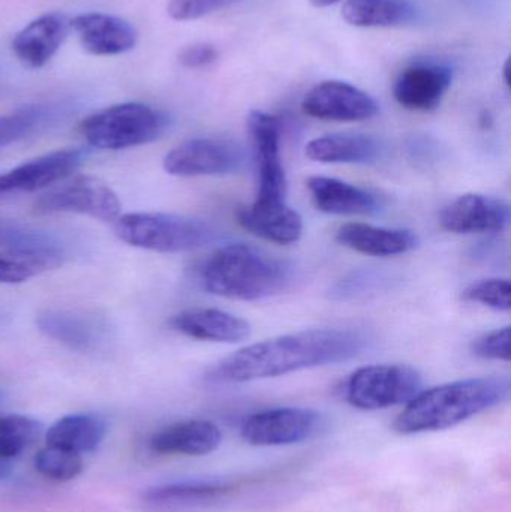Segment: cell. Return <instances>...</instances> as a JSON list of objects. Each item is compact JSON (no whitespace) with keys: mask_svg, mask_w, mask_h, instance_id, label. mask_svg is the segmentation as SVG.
Here are the masks:
<instances>
[{"mask_svg":"<svg viewBox=\"0 0 511 512\" xmlns=\"http://www.w3.org/2000/svg\"><path fill=\"white\" fill-rule=\"evenodd\" d=\"M422 375L405 364L360 367L345 382L344 397L360 411L407 405L422 391Z\"/></svg>","mask_w":511,"mask_h":512,"instance_id":"8992f818","label":"cell"},{"mask_svg":"<svg viewBox=\"0 0 511 512\" xmlns=\"http://www.w3.org/2000/svg\"><path fill=\"white\" fill-rule=\"evenodd\" d=\"M234 484L222 481H182L147 490L146 501L156 505L192 504L233 492Z\"/></svg>","mask_w":511,"mask_h":512,"instance_id":"4316f807","label":"cell"},{"mask_svg":"<svg viewBox=\"0 0 511 512\" xmlns=\"http://www.w3.org/2000/svg\"><path fill=\"white\" fill-rule=\"evenodd\" d=\"M417 9L411 0H347L342 17L356 27H395L411 23Z\"/></svg>","mask_w":511,"mask_h":512,"instance_id":"d4e9b609","label":"cell"},{"mask_svg":"<svg viewBox=\"0 0 511 512\" xmlns=\"http://www.w3.org/2000/svg\"><path fill=\"white\" fill-rule=\"evenodd\" d=\"M506 376L464 379L420 391L398 415L393 429L401 435L440 432L489 411L509 400Z\"/></svg>","mask_w":511,"mask_h":512,"instance_id":"7a4b0ae2","label":"cell"},{"mask_svg":"<svg viewBox=\"0 0 511 512\" xmlns=\"http://www.w3.org/2000/svg\"><path fill=\"white\" fill-rule=\"evenodd\" d=\"M471 351L483 360L507 361L511 358L510 327L498 328L477 337L471 343Z\"/></svg>","mask_w":511,"mask_h":512,"instance_id":"1f68e13d","label":"cell"},{"mask_svg":"<svg viewBox=\"0 0 511 512\" xmlns=\"http://www.w3.org/2000/svg\"><path fill=\"white\" fill-rule=\"evenodd\" d=\"M320 427L321 415L312 409H267L243 421L242 438L255 447H284L314 438Z\"/></svg>","mask_w":511,"mask_h":512,"instance_id":"30bf717a","label":"cell"},{"mask_svg":"<svg viewBox=\"0 0 511 512\" xmlns=\"http://www.w3.org/2000/svg\"><path fill=\"white\" fill-rule=\"evenodd\" d=\"M452 81L453 69L444 63H414L395 81L393 96L407 110L429 113L440 107Z\"/></svg>","mask_w":511,"mask_h":512,"instance_id":"9a60e30c","label":"cell"},{"mask_svg":"<svg viewBox=\"0 0 511 512\" xmlns=\"http://www.w3.org/2000/svg\"><path fill=\"white\" fill-rule=\"evenodd\" d=\"M381 152L380 141L365 134L324 135L306 146V156L321 164H371Z\"/></svg>","mask_w":511,"mask_h":512,"instance_id":"603a6c76","label":"cell"},{"mask_svg":"<svg viewBox=\"0 0 511 512\" xmlns=\"http://www.w3.org/2000/svg\"><path fill=\"white\" fill-rule=\"evenodd\" d=\"M3 318H5V316H3V312L0 310V324H2Z\"/></svg>","mask_w":511,"mask_h":512,"instance_id":"74e56055","label":"cell"},{"mask_svg":"<svg viewBox=\"0 0 511 512\" xmlns=\"http://www.w3.org/2000/svg\"><path fill=\"white\" fill-rule=\"evenodd\" d=\"M167 114L141 102H125L96 111L80 123L84 140L101 150H123L159 140L167 132Z\"/></svg>","mask_w":511,"mask_h":512,"instance_id":"5b68a950","label":"cell"},{"mask_svg":"<svg viewBox=\"0 0 511 512\" xmlns=\"http://www.w3.org/2000/svg\"><path fill=\"white\" fill-rule=\"evenodd\" d=\"M336 242L351 251L378 258L404 255L419 246V237L402 228L374 227L368 224H345L336 233Z\"/></svg>","mask_w":511,"mask_h":512,"instance_id":"ffe728a7","label":"cell"},{"mask_svg":"<svg viewBox=\"0 0 511 512\" xmlns=\"http://www.w3.org/2000/svg\"><path fill=\"white\" fill-rule=\"evenodd\" d=\"M63 248L0 249V283H21L59 267Z\"/></svg>","mask_w":511,"mask_h":512,"instance_id":"484cf974","label":"cell"},{"mask_svg":"<svg viewBox=\"0 0 511 512\" xmlns=\"http://www.w3.org/2000/svg\"><path fill=\"white\" fill-rule=\"evenodd\" d=\"M87 153L81 149H60L39 156L0 174V195L36 192L71 177L83 165Z\"/></svg>","mask_w":511,"mask_h":512,"instance_id":"4fadbf2b","label":"cell"},{"mask_svg":"<svg viewBox=\"0 0 511 512\" xmlns=\"http://www.w3.org/2000/svg\"><path fill=\"white\" fill-rule=\"evenodd\" d=\"M41 424L24 415H0V457L14 459L32 447L41 435Z\"/></svg>","mask_w":511,"mask_h":512,"instance_id":"f1b7e54d","label":"cell"},{"mask_svg":"<svg viewBox=\"0 0 511 512\" xmlns=\"http://www.w3.org/2000/svg\"><path fill=\"white\" fill-rule=\"evenodd\" d=\"M204 289L230 300L257 301L275 297L293 282V268L254 246L233 243L213 252L203 268Z\"/></svg>","mask_w":511,"mask_h":512,"instance_id":"3957f363","label":"cell"},{"mask_svg":"<svg viewBox=\"0 0 511 512\" xmlns=\"http://www.w3.org/2000/svg\"><path fill=\"white\" fill-rule=\"evenodd\" d=\"M312 5L317 6V8H326V6L335 5L339 0H309Z\"/></svg>","mask_w":511,"mask_h":512,"instance_id":"d590c367","label":"cell"},{"mask_svg":"<svg viewBox=\"0 0 511 512\" xmlns=\"http://www.w3.org/2000/svg\"><path fill=\"white\" fill-rule=\"evenodd\" d=\"M246 122L258 177L254 203L284 204L288 183L281 156V120L266 111L255 110L248 114Z\"/></svg>","mask_w":511,"mask_h":512,"instance_id":"ba28073f","label":"cell"},{"mask_svg":"<svg viewBox=\"0 0 511 512\" xmlns=\"http://www.w3.org/2000/svg\"><path fill=\"white\" fill-rule=\"evenodd\" d=\"M122 203L116 192L98 177L74 176L57 183L33 204L35 215L78 213L104 222H116Z\"/></svg>","mask_w":511,"mask_h":512,"instance_id":"52a82bcc","label":"cell"},{"mask_svg":"<svg viewBox=\"0 0 511 512\" xmlns=\"http://www.w3.org/2000/svg\"><path fill=\"white\" fill-rule=\"evenodd\" d=\"M218 48L209 42H194L180 50L177 60L183 68L200 69L212 65L218 60Z\"/></svg>","mask_w":511,"mask_h":512,"instance_id":"836d02e7","label":"cell"},{"mask_svg":"<svg viewBox=\"0 0 511 512\" xmlns=\"http://www.w3.org/2000/svg\"><path fill=\"white\" fill-rule=\"evenodd\" d=\"M368 337L354 328H312L245 346L206 373L210 384H245L344 363L362 354Z\"/></svg>","mask_w":511,"mask_h":512,"instance_id":"6da1fadb","label":"cell"},{"mask_svg":"<svg viewBox=\"0 0 511 512\" xmlns=\"http://www.w3.org/2000/svg\"><path fill=\"white\" fill-rule=\"evenodd\" d=\"M71 27L65 15L51 12L30 21L12 39V51L26 68L47 65L65 42Z\"/></svg>","mask_w":511,"mask_h":512,"instance_id":"e0dca14e","label":"cell"},{"mask_svg":"<svg viewBox=\"0 0 511 512\" xmlns=\"http://www.w3.org/2000/svg\"><path fill=\"white\" fill-rule=\"evenodd\" d=\"M511 221L510 206L501 198L465 194L441 212L440 225L453 234L503 233Z\"/></svg>","mask_w":511,"mask_h":512,"instance_id":"5bb4252c","label":"cell"},{"mask_svg":"<svg viewBox=\"0 0 511 512\" xmlns=\"http://www.w3.org/2000/svg\"><path fill=\"white\" fill-rule=\"evenodd\" d=\"M237 0H170L167 11L173 20L191 21L206 17Z\"/></svg>","mask_w":511,"mask_h":512,"instance_id":"d6a6232c","label":"cell"},{"mask_svg":"<svg viewBox=\"0 0 511 512\" xmlns=\"http://www.w3.org/2000/svg\"><path fill=\"white\" fill-rule=\"evenodd\" d=\"M509 69H510V60H507L506 65H504V83H506L507 87H510V80H509Z\"/></svg>","mask_w":511,"mask_h":512,"instance_id":"8d00e7d4","label":"cell"},{"mask_svg":"<svg viewBox=\"0 0 511 512\" xmlns=\"http://www.w3.org/2000/svg\"><path fill=\"white\" fill-rule=\"evenodd\" d=\"M114 233L126 245L161 254L197 251L215 237L206 222L170 213L120 215L114 222Z\"/></svg>","mask_w":511,"mask_h":512,"instance_id":"277c9868","label":"cell"},{"mask_svg":"<svg viewBox=\"0 0 511 512\" xmlns=\"http://www.w3.org/2000/svg\"><path fill=\"white\" fill-rule=\"evenodd\" d=\"M306 186L315 209L327 215H372L380 210L374 194L333 177H309Z\"/></svg>","mask_w":511,"mask_h":512,"instance_id":"44dd1931","label":"cell"},{"mask_svg":"<svg viewBox=\"0 0 511 512\" xmlns=\"http://www.w3.org/2000/svg\"><path fill=\"white\" fill-rule=\"evenodd\" d=\"M12 472V463L11 460L8 459H2L0 457V480H3V478L9 477Z\"/></svg>","mask_w":511,"mask_h":512,"instance_id":"e575fe53","label":"cell"},{"mask_svg":"<svg viewBox=\"0 0 511 512\" xmlns=\"http://www.w3.org/2000/svg\"><path fill=\"white\" fill-rule=\"evenodd\" d=\"M107 426L98 415L74 414L60 418L47 430V445L75 454L95 451L104 441Z\"/></svg>","mask_w":511,"mask_h":512,"instance_id":"cb8c5ba5","label":"cell"},{"mask_svg":"<svg viewBox=\"0 0 511 512\" xmlns=\"http://www.w3.org/2000/svg\"><path fill=\"white\" fill-rule=\"evenodd\" d=\"M36 471L48 480L65 481L74 480L83 471V459L80 454L63 448L47 447L42 448L35 457Z\"/></svg>","mask_w":511,"mask_h":512,"instance_id":"f546056e","label":"cell"},{"mask_svg":"<svg viewBox=\"0 0 511 512\" xmlns=\"http://www.w3.org/2000/svg\"><path fill=\"white\" fill-rule=\"evenodd\" d=\"M303 113L329 122H363L377 116V101L359 87L329 80L312 87L302 102Z\"/></svg>","mask_w":511,"mask_h":512,"instance_id":"7c38bea8","label":"cell"},{"mask_svg":"<svg viewBox=\"0 0 511 512\" xmlns=\"http://www.w3.org/2000/svg\"><path fill=\"white\" fill-rule=\"evenodd\" d=\"M222 433L212 421L188 420L171 424L150 439V448L158 454L207 456L218 450Z\"/></svg>","mask_w":511,"mask_h":512,"instance_id":"7402d4cb","label":"cell"},{"mask_svg":"<svg viewBox=\"0 0 511 512\" xmlns=\"http://www.w3.org/2000/svg\"><path fill=\"white\" fill-rule=\"evenodd\" d=\"M60 111L53 105H30L0 116V147L24 140L53 123Z\"/></svg>","mask_w":511,"mask_h":512,"instance_id":"83f0119b","label":"cell"},{"mask_svg":"<svg viewBox=\"0 0 511 512\" xmlns=\"http://www.w3.org/2000/svg\"><path fill=\"white\" fill-rule=\"evenodd\" d=\"M39 331L71 351H102L111 342V327L104 316L83 310H47L36 319Z\"/></svg>","mask_w":511,"mask_h":512,"instance_id":"8fae6325","label":"cell"},{"mask_svg":"<svg viewBox=\"0 0 511 512\" xmlns=\"http://www.w3.org/2000/svg\"><path fill=\"white\" fill-rule=\"evenodd\" d=\"M511 285L507 279H485L473 283L462 292V300L482 304L497 312L511 309Z\"/></svg>","mask_w":511,"mask_h":512,"instance_id":"4dcf8cb0","label":"cell"},{"mask_svg":"<svg viewBox=\"0 0 511 512\" xmlns=\"http://www.w3.org/2000/svg\"><path fill=\"white\" fill-rule=\"evenodd\" d=\"M242 147L218 138H192L164 158V170L176 177L225 176L245 165Z\"/></svg>","mask_w":511,"mask_h":512,"instance_id":"9c48e42d","label":"cell"},{"mask_svg":"<svg viewBox=\"0 0 511 512\" xmlns=\"http://www.w3.org/2000/svg\"><path fill=\"white\" fill-rule=\"evenodd\" d=\"M236 219L243 230L276 245H293L303 234L302 216L287 203L240 206Z\"/></svg>","mask_w":511,"mask_h":512,"instance_id":"d6986e66","label":"cell"},{"mask_svg":"<svg viewBox=\"0 0 511 512\" xmlns=\"http://www.w3.org/2000/svg\"><path fill=\"white\" fill-rule=\"evenodd\" d=\"M170 327L204 342L239 343L251 336L246 319L219 309H186L170 318Z\"/></svg>","mask_w":511,"mask_h":512,"instance_id":"ac0fdd59","label":"cell"},{"mask_svg":"<svg viewBox=\"0 0 511 512\" xmlns=\"http://www.w3.org/2000/svg\"><path fill=\"white\" fill-rule=\"evenodd\" d=\"M84 50L93 56H119L135 48L138 32L125 18L87 12L69 20Z\"/></svg>","mask_w":511,"mask_h":512,"instance_id":"2e32d148","label":"cell"}]
</instances>
